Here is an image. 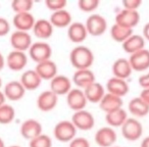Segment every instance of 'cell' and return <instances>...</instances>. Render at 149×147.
Masks as SVG:
<instances>
[{"label":"cell","mask_w":149,"mask_h":147,"mask_svg":"<svg viewBox=\"0 0 149 147\" xmlns=\"http://www.w3.org/2000/svg\"><path fill=\"white\" fill-rule=\"evenodd\" d=\"M140 147H149V136L145 137V138L143 139L142 142H141Z\"/></svg>","instance_id":"44"},{"label":"cell","mask_w":149,"mask_h":147,"mask_svg":"<svg viewBox=\"0 0 149 147\" xmlns=\"http://www.w3.org/2000/svg\"><path fill=\"white\" fill-rule=\"evenodd\" d=\"M9 147H22V146H19V145H11V146H9Z\"/></svg>","instance_id":"48"},{"label":"cell","mask_w":149,"mask_h":147,"mask_svg":"<svg viewBox=\"0 0 149 147\" xmlns=\"http://www.w3.org/2000/svg\"><path fill=\"white\" fill-rule=\"evenodd\" d=\"M139 85L142 87V89H148L149 88V72L147 74L142 75L138 80Z\"/></svg>","instance_id":"40"},{"label":"cell","mask_w":149,"mask_h":147,"mask_svg":"<svg viewBox=\"0 0 149 147\" xmlns=\"http://www.w3.org/2000/svg\"><path fill=\"white\" fill-rule=\"evenodd\" d=\"M53 26L50 23L49 20L40 19L37 20L34 25L33 33L37 38L41 40H47L53 34Z\"/></svg>","instance_id":"24"},{"label":"cell","mask_w":149,"mask_h":147,"mask_svg":"<svg viewBox=\"0 0 149 147\" xmlns=\"http://www.w3.org/2000/svg\"><path fill=\"white\" fill-rule=\"evenodd\" d=\"M1 86H2V79L0 77V89H1Z\"/></svg>","instance_id":"47"},{"label":"cell","mask_w":149,"mask_h":147,"mask_svg":"<svg viewBox=\"0 0 149 147\" xmlns=\"http://www.w3.org/2000/svg\"><path fill=\"white\" fill-rule=\"evenodd\" d=\"M68 147H90V142L84 137H76L70 142Z\"/></svg>","instance_id":"38"},{"label":"cell","mask_w":149,"mask_h":147,"mask_svg":"<svg viewBox=\"0 0 149 147\" xmlns=\"http://www.w3.org/2000/svg\"><path fill=\"white\" fill-rule=\"evenodd\" d=\"M109 33L110 37L112 38L113 41L123 44L128 38H130L133 35V29L123 27V26H120L114 23V25H112L111 28H110Z\"/></svg>","instance_id":"31"},{"label":"cell","mask_w":149,"mask_h":147,"mask_svg":"<svg viewBox=\"0 0 149 147\" xmlns=\"http://www.w3.org/2000/svg\"><path fill=\"white\" fill-rule=\"evenodd\" d=\"M45 5L49 10L55 13V11L61 10V9H65L68 1L66 0H46Z\"/></svg>","instance_id":"36"},{"label":"cell","mask_w":149,"mask_h":147,"mask_svg":"<svg viewBox=\"0 0 149 147\" xmlns=\"http://www.w3.org/2000/svg\"><path fill=\"white\" fill-rule=\"evenodd\" d=\"M88 101L84 91L79 88H74L66 94V104L74 111L85 109Z\"/></svg>","instance_id":"8"},{"label":"cell","mask_w":149,"mask_h":147,"mask_svg":"<svg viewBox=\"0 0 149 147\" xmlns=\"http://www.w3.org/2000/svg\"><path fill=\"white\" fill-rule=\"evenodd\" d=\"M85 27L87 29L88 35L93 37L103 35L107 29V21L105 17L98 13H93L87 20H86Z\"/></svg>","instance_id":"4"},{"label":"cell","mask_w":149,"mask_h":147,"mask_svg":"<svg viewBox=\"0 0 149 147\" xmlns=\"http://www.w3.org/2000/svg\"><path fill=\"white\" fill-rule=\"evenodd\" d=\"M143 33V38L145 39V41H149V23H146L143 27L142 30Z\"/></svg>","instance_id":"42"},{"label":"cell","mask_w":149,"mask_h":147,"mask_svg":"<svg viewBox=\"0 0 149 147\" xmlns=\"http://www.w3.org/2000/svg\"><path fill=\"white\" fill-rule=\"evenodd\" d=\"M122 47L125 52L131 54H134L136 52L140 51V50L145 48V39L143 38L142 35H138V34H133L130 38L126 40L124 43L122 44Z\"/></svg>","instance_id":"25"},{"label":"cell","mask_w":149,"mask_h":147,"mask_svg":"<svg viewBox=\"0 0 149 147\" xmlns=\"http://www.w3.org/2000/svg\"><path fill=\"white\" fill-rule=\"evenodd\" d=\"M0 147H5V143L2 140V138H0Z\"/></svg>","instance_id":"46"},{"label":"cell","mask_w":149,"mask_h":147,"mask_svg":"<svg viewBox=\"0 0 149 147\" xmlns=\"http://www.w3.org/2000/svg\"><path fill=\"white\" fill-rule=\"evenodd\" d=\"M15 118V109L9 104L0 106V125H8L13 122Z\"/></svg>","instance_id":"32"},{"label":"cell","mask_w":149,"mask_h":147,"mask_svg":"<svg viewBox=\"0 0 149 147\" xmlns=\"http://www.w3.org/2000/svg\"><path fill=\"white\" fill-rule=\"evenodd\" d=\"M3 93L6 99L10 101H19L25 96L26 89L19 81H10L4 86Z\"/></svg>","instance_id":"21"},{"label":"cell","mask_w":149,"mask_h":147,"mask_svg":"<svg viewBox=\"0 0 149 147\" xmlns=\"http://www.w3.org/2000/svg\"><path fill=\"white\" fill-rule=\"evenodd\" d=\"M10 31V24L5 17H0V37H4Z\"/></svg>","instance_id":"39"},{"label":"cell","mask_w":149,"mask_h":147,"mask_svg":"<svg viewBox=\"0 0 149 147\" xmlns=\"http://www.w3.org/2000/svg\"><path fill=\"white\" fill-rule=\"evenodd\" d=\"M29 146L30 147H51L52 140L48 135L42 133L41 135L34 138L33 140L29 141Z\"/></svg>","instance_id":"34"},{"label":"cell","mask_w":149,"mask_h":147,"mask_svg":"<svg viewBox=\"0 0 149 147\" xmlns=\"http://www.w3.org/2000/svg\"><path fill=\"white\" fill-rule=\"evenodd\" d=\"M70 61L76 70H88L94 62V54L90 48L79 45L72 49L70 53Z\"/></svg>","instance_id":"1"},{"label":"cell","mask_w":149,"mask_h":147,"mask_svg":"<svg viewBox=\"0 0 149 147\" xmlns=\"http://www.w3.org/2000/svg\"><path fill=\"white\" fill-rule=\"evenodd\" d=\"M72 82L77 86V88L84 90L91 84L95 83L96 78L94 72L90 68H88V70H78L72 75Z\"/></svg>","instance_id":"14"},{"label":"cell","mask_w":149,"mask_h":147,"mask_svg":"<svg viewBox=\"0 0 149 147\" xmlns=\"http://www.w3.org/2000/svg\"><path fill=\"white\" fill-rule=\"evenodd\" d=\"M139 97L149 105V88L148 89H143L142 91H141L140 96H139Z\"/></svg>","instance_id":"41"},{"label":"cell","mask_w":149,"mask_h":147,"mask_svg":"<svg viewBox=\"0 0 149 147\" xmlns=\"http://www.w3.org/2000/svg\"><path fill=\"white\" fill-rule=\"evenodd\" d=\"M100 5L99 0H79L78 6L84 13H92Z\"/></svg>","instance_id":"35"},{"label":"cell","mask_w":149,"mask_h":147,"mask_svg":"<svg viewBox=\"0 0 149 147\" xmlns=\"http://www.w3.org/2000/svg\"><path fill=\"white\" fill-rule=\"evenodd\" d=\"M128 109L135 118H144L149 114V105L140 97H134L128 104Z\"/></svg>","instance_id":"28"},{"label":"cell","mask_w":149,"mask_h":147,"mask_svg":"<svg viewBox=\"0 0 149 147\" xmlns=\"http://www.w3.org/2000/svg\"><path fill=\"white\" fill-rule=\"evenodd\" d=\"M36 20L31 13H15L13 19V25L17 29V31L29 32L33 30Z\"/></svg>","instance_id":"17"},{"label":"cell","mask_w":149,"mask_h":147,"mask_svg":"<svg viewBox=\"0 0 149 147\" xmlns=\"http://www.w3.org/2000/svg\"><path fill=\"white\" fill-rule=\"evenodd\" d=\"M141 5H142V1H141V0H123L124 9H128V10H138V8Z\"/></svg>","instance_id":"37"},{"label":"cell","mask_w":149,"mask_h":147,"mask_svg":"<svg viewBox=\"0 0 149 147\" xmlns=\"http://www.w3.org/2000/svg\"><path fill=\"white\" fill-rule=\"evenodd\" d=\"M33 7L32 0H13L11 2V8L15 13H31Z\"/></svg>","instance_id":"33"},{"label":"cell","mask_w":149,"mask_h":147,"mask_svg":"<svg viewBox=\"0 0 149 147\" xmlns=\"http://www.w3.org/2000/svg\"><path fill=\"white\" fill-rule=\"evenodd\" d=\"M127 120L128 114L124 108H120L105 114V122L110 128H120Z\"/></svg>","instance_id":"30"},{"label":"cell","mask_w":149,"mask_h":147,"mask_svg":"<svg viewBox=\"0 0 149 147\" xmlns=\"http://www.w3.org/2000/svg\"><path fill=\"white\" fill-rule=\"evenodd\" d=\"M72 80L70 78H68L66 76L59 75L53 78V79L50 81V91H52L54 94H56L57 96H62L66 95L72 88Z\"/></svg>","instance_id":"13"},{"label":"cell","mask_w":149,"mask_h":147,"mask_svg":"<svg viewBox=\"0 0 149 147\" xmlns=\"http://www.w3.org/2000/svg\"><path fill=\"white\" fill-rule=\"evenodd\" d=\"M106 90H107V93L123 98L129 93L130 88L126 80L112 77L106 82Z\"/></svg>","instance_id":"18"},{"label":"cell","mask_w":149,"mask_h":147,"mask_svg":"<svg viewBox=\"0 0 149 147\" xmlns=\"http://www.w3.org/2000/svg\"><path fill=\"white\" fill-rule=\"evenodd\" d=\"M28 63V55L26 52L13 50L7 54L5 58V64L8 66L9 70L13 72H19L24 70Z\"/></svg>","instance_id":"11"},{"label":"cell","mask_w":149,"mask_h":147,"mask_svg":"<svg viewBox=\"0 0 149 147\" xmlns=\"http://www.w3.org/2000/svg\"><path fill=\"white\" fill-rule=\"evenodd\" d=\"M58 102V96L50 90H46L39 94L37 97V107L41 111L48 112L56 107Z\"/></svg>","instance_id":"15"},{"label":"cell","mask_w":149,"mask_h":147,"mask_svg":"<svg viewBox=\"0 0 149 147\" xmlns=\"http://www.w3.org/2000/svg\"><path fill=\"white\" fill-rule=\"evenodd\" d=\"M139 22H140V13H138V10H128L123 8L116 15V24L130 29L136 27Z\"/></svg>","instance_id":"12"},{"label":"cell","mask_w":149,"mask_h":147,"mask_svg":"<svg viewBox=\"0 0 149 147\" xmlns=\"http://www.w3.org/2000/svg\"><path fill=\"white\" fill-rule=\"evenodd\" d=\"M83 91L86 98H87V101L91 102V103H99L103 98V96L105 95V88L99 82H95V83L91 84Z\"/></svg>","instance_id":"27"},{"label":"cell","mask_w":149,"mask_h":147,"mask_svg":"<svg viewBox=\"0 0 149 147\" xmlns=\"http://www.w3.org/2000/svg\"><path fill=\"white\" fill-rule=\"evenodd\" d=\"M99 106L105 114L114 111L116 109L123 108V98L113 95V94L105 93L101 101L99 102Z\"/></svg>","instance_id":"26"},{"label":"cell","mask_w":149,"mask_h":147,"mask_svg":"<svg viewBox=\"0 0 149 147\" xmlns=\"http://www.w3.org/2000/svg\"><path fill=\"white\" fill-rule=\"evenodd\" d=\"M112 147H118V146H112Z\"/></svg>","instance_id":"49"},{"label":"cell","mask_w":149,"mask_h":147,"mask_svg":"<svg viewBox=\"0 0 149 147\" xmlns=\"http://www.w3.org/2000/svg\"><path fill=\"white\" fill-rule=\"evenodd\" d=\"M5 101H6V98H5L4 93H3V91L0 90V106H2L3 104H5Z\"/></svg>","instance_id":"45"},{"label":"cell","mask_w":149,"mask_h":147,"mask_svg":"<svg viewBox=\"0 0 149 147\" xmlns=\"http://www.w3.org/2000/svg\"><path fill=\"white\" fill-rule=\"evenodd\" d=\"M19 82L24 86L26 91H33L40 87L42 79L35 70H28L22 74Z\"/></svg>","instance_id":"22"},{"label":"cell","mask_w":149,"mask_h":147,"mask_svg":"<svg viewBox=\"0 0 149 147\" xmlns=\"http://www.w3.org/2000/svg\"><path fill=\"white\" fill-rule=\"evenodd\" d=\"M4 65H5V57L3 56V54L0 52V70H3Z\"/></svg>","instance_id":"43"},{"label":"cell","mask_w":149,"mask_h":147,"mask_svg":"<svg viewBox=\"0 0 149 147\" xmlns=\"http://www.w3.org/2000/svg\"><path fill=\"white\" fill-rule=\"evenodd\" d=\"M118 135L113 128L102 127L95 133L94 140L99 147H112L116 142Z\"/></svg>","instance_id":"9"},{"label":"cell","mask_w":149,"mask_h":147,"mask_svg":"<svg viewBox=\"0 0 149 147\" xmlns=\"http://www.w3.org/2000/svg\"><path fill=\"white\" fill-rule=\"evenodd\" d=\"M28 51H29V56L36 63L51 59L52 48L50 44H48L45 41L33 42V44Z\"/></svg>","instance_id":"3"},{"label":"cell","mask_w":149,"mask_h":147,"mask_svg":"<svg viewBox=\"0 0 149 147\" xmlns=\"http://www.w3.org/2000/svg\"><path fill=\"white\" fill-rule=\"evenodd\" d=\"M129 61L133 70L144 72L149 68V50L142 49L134 54H131Z\"/></svg>","instance_id":"16"},{"label":"cell","mask_w":149,"mask_h":147,"mask_svg":"<svg viewBox=\"0 0 149 147\" xmlns=\"http://www.w3.org/2000/svg\"><path fill=\"white\" fill-rule=\"evenodd\" d=\"M120 129L122 135L128 141L139 140L143 134V126L136 118H128Z\"/></svg>","instance_id":"5"},{"label":"cell","mask_w":149,"mask_h":147,"mask_svg":"<svg viewBox=\"0 0 149 147\" xmlns=\"http://www.w3.org/2000/svg\"><path fill=\"white\" fill-rule=\"evenodd\" d=\"M88 36L87 29L85 27V24L80 22H74L70 25L68 28V37L74 43H81L85 41Z\"/></svg>","instance_id":"23"},{"label":"cell","mask_w":149,"mask_h":147,"mask_svg":"<svg viewBox=\"0 0 149 147\" xmlns=\"http://www.w3.org/2000/svg\"><path fill=\"white\" fill-rule=\"evenodd\" d=\"M42 130H43V127H42L41 123L34 118H29L22 123L19 132L24 139L31 141L39 135H41Z\"/></svg>","instance_id":"10"},{"label":"cell","mask_w":149,"mask_h":147,"mask_svg":"<svg viewBox=\"0 0 149 147\" xmlns=\"http://www.w3.org/2000/svg\"><path fill=\"white\" fill-rule=\"evenodd\" d=\"M10 45L13 48V50L17 51L26 52L30 49V47L33 44L32 36L30 35L29 32L23 31H15L10 35Z\"/></svg>","instance_id":"7"},{"label":"cell","mask_w":149,"mask_h":147,"mask_svg":"<svg viewBox=\"0 0 149 147\" xmlns=\"http://www.w3.org/2000/svg\"><path fill=\"white\" fill-rule=\"evenodd\" d=\"M35 70L37 72V74L40 76V78L43 80H48V81H51L55 76L58 75V70L56 63L51 59L45 60V61H42L37 63L35 68Z\"/></svg>","instance_id":"19"},{"label":"cell","mask_w":149,"mask_h":147,"mask_svg":"<svg viewBox=\"0 0 149 147\" xmlns=\"http://www.w3.org/2000/svg\"><path fill=\"white\" fill-rule=\"evenodd\" d=\"M49 21L53 27L59 28V29H63V28L66 27L68 28L70 24L72 23V15L66 9H61V10L52 13V15H50Z\"/></svg>","instance_id":"29"},{"label":"cell","mask_w":149,"mask_h":147,"mask_svg":"<svg viewBox=\"0 0 149 147\" xmlns=\"http://www.w3.org/2000/svg\"><path fill=\"white\" fill-rule=\"evenodd\" d=\"M77 131V128L70 121H60L54 126L53 135L56 140L66 143L76 138Z\"/></svg>","instance_id":"2"},{"label":"cell","mask_w":149,"mask_h":147,"mask_svg":"<svg viewBox=\"0 0 149 147\" xmlns=\"http://www.w3.org/2000/svg\"><path fill=\"white\" fill-rule=\"evenodd\" d=\"M111 70L112 74H113V77L123 80H127L128 78H130L133 72L129 59L124 57L118 58V59L114 60L111 66Z\"/></svg>","instance_id":"20"},{"label":"cell","mask_w":149,"mask_h":147,"mask_svg":"<svg viewBox=\"0 0 149 147\" xmlns=\"http://www.w3.org/2000/svg\"><path fill=\"white\" fill-rule=\"evenodd\" d=\"M70 122L74 124L77 130L89 131L93 129L94 125H95V118L90 111L83 109L79 110V111H74Z\"/></svg>","instance_id":"6"}]
</instances>
